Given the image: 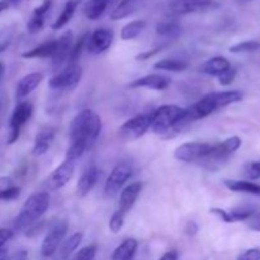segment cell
Instances as JSON below:
<instances>
[{
  "instance_id": "cell-16",
  "label": "cell",
  "mask_w": 260,
  "mask_h": 260,
  "mask_svg": "<svg viewBox=\"0 0 260 260\" xmlns=\"http://www.w3.org/2000/svg\"><path fill=\"white\" fill-rule=\"evenodd\" d=\"M170 85V79L160 74H150V75H145L142 78L136 79L129 84L131 89H139V88H147L152 89V90H165L168 86Z\"/></svg>"
},
{
  "instance_id": "cell-52",
  "label": "cell",
  "mask_w": 260,
  "mask_h": 260,
  "mask_svg": "<svg viewBox=\"0 0 260 260\" xmlns=\"http://www.w3.org/2000/svg\"><path fill=\"white\" fill-rule=\"evenodd\" d=\"M4 2H7L9 5H19L24 0H4Z\"/></svg>"
},
{
  "instance_id": "cell-49",
  "label": "cell",
  "mask_w": 260,
  "mask_h": 260,
  "mask_svg": "<svg viewBox=\"0 0 260 260\" xmlns=\"http://www.w3.org/2000/svg\"><path fill=\"white\" fill-rule=\"evenodd\" d=\"M0 260H8V250L5 248H0Z\"/></svg>"
},
{
  "instance_id": "cell-46",
  "label": "cell",
  "mask_w": 260,
  "mask_h": 260,
  "mask_svg": "<svg viewBox=\"0 0 260 260\" xmlns=\"http://www.w3.org/2000/svg\"><path fill=\"white\" fill-rule=\"evenodd\" d=\"M185 233L189 236H194L196 234L198 233L197 223H196L194 221H189V222L187 223V226H185Z\"/></svg>"
},
{
  "instance_id": "cell-17",
  "label": "cell",
  "mask_w": 260,
  "mask_h": 260,
  "mask_svg": "<svg viewBox=\"0 0 260 260\" xmlns=\"http://www.w3.org/2000/svg\"><path fill=\"white\" fill-rule=\"evenodd\" d=\"M42 80L43 74L38 73V71L24 75L19 81H18L17 88H15V98H17L18 101H22V99L27 98V96L40 85Z\"/></svg>"
},
{
  "instance_id": "cell-24",
  "label": "cell",
  "mask_w": 260,
  "mask_h": 260,
  "mask_svg": "<svg viewBox=\"0 0 260 260\" xmlns=\"http://www.w3.org/2000/svg\"><path fill=\"white\" fill-rule=\"evenodd\" d=\"M223 184L231 192L246 193V194H253L260 197V184L250 182V180L228 179L223 182Z\"/></svg>"
},
{
  "instance_id": "cell-7",
  "label": "cell",
  "mask_w": 260,
  "mask_h": 260,
  "mask_svg": "<svg viewBox=\"0 0 260 260\" xmlns=\"http://www.w3.org/2000/svg\"><path fill=\"white\" fill-rule=\"evenodd\" d=\"M132 173H134V167L131 165V162H118L107 178L106 185H104V194L107 197H114L116 194H118L127 180H129V178L132 177Z\"/></svg>"
},
{
  "instance_id": "cell-23",
  "label": "cell",
  "mask_w": 260,
  "mask_h": 260,
  "mask_svg": "<svg viewBox=\"0 0 260 260\" xmlns=\"http://www.w3.org/2000/svg\"><path fill=\"white\" fill-rule=\"evenodd\" d=\"M230 68L231 63L228 58L222 57V56H216V57H212L206 61L200 68V71L203 74H207V75L218 76Z\"/></svg>"
},
{
  "instance_id": "cell-22",
  "label": "cell",
  "mask_w": 260,
  "mask_h": 260,
  "mask_svg": "<svg viewBox=\"0 0 260 260\" xmlns=\"http://www.w3.org/2000/svg\"><path fill=\"white\" fill-rule=\"evenodd\" d=\"M139 243L136 239L128 238L122 241L112 253V260H134Z\"/></svg>"
},
{
  "instance_id": "cell-48",
  "label": "cell",
  "mask_w": 260,
  "mask_h": 260,
  "mask_svg": "<svg viewBox=\"0 0 260 260\" xmlns=\"http://www.w3.org/2000/svg\"><path fill=\"white\" fill-rule=\"evenodd\" d=\"M159 260H178V253L177 250H170L167 251L164 255L161 256Z\"/></svg>"
},
{
  "instance_id": "cell-54",
  "label": "cell",
  "mask_w": 260,
  "mask_h": 260,
  "mask_svg": "<svg viewBox=\"0 0 260 260\" xmlns=\"http://www.w3.org/2000/svg\"><path fill=\"white\" fill-rule=\"evenodd\" d=\"M114 2H116V0H108V3H109V5H111V4H112V3H114Z\"/></svg>"
},
{
  "instance_id": "cell-8",
  "label": "cell",
  "mask_w": 260,
  "mask_h": 260,
  "mask_svg": "<svg viewBox=\"0 0 260 260\" xmlns=\"http://www.w3.org/2000/svg\"><path fill=\"white\" fill-rule=\"evenodd\" d=\"M33 114V104L28 101H23L17 104L13 111L9 121V135H8V144H14L20 136L22 127L27 123Z\"/></svg>"
},
{
  "instance_id": "cell-38",
  "label": "cell",
  "mask_w": 260,
  "mask_h": 260,
  "mask_svg": "<svg viewBox=\"0 0 260 260\" xmlns=\"http://www.w3.org/2000/svg\"><path fill=\"white\" fill-rule=\"evenodd\" d=\"M236 74H238V70H236L235 68H233V66H231L230 69H228V70L223 71L222 74H220V75L217 76L218 83H220L221 85H223V86L231 85V84L234 83V80H235Z\"/></svg>"
},
{
  "instance_id": "cell-35",
  "label": "cell",
  "mask_w": 260,
  "mask_h": 260,
  "mask_svg": "<svg viewBox=\"0 0 260 260\" xmlns=\"http://www.w3.org/2000/svg\"><path fill=\"white\" fill-rule=\"evenodd\" d=\"M229 212H230V216L231 218H233L234 222H240V221H248L249 218L255 213V210L251 207H245V206H243V207L233 208V210L229 211Z\"/></svg>"
},
{
  "instance_id": "cell-43",
  "label": "cell",
  "mask_w": 260,
  "mask_h": 260,
  "mask_svg": "<svg viewBox=\"0 0 260 260\" xmlns=\"http://www.w3.org/2000/svg\"><path fill=\"white\" fill-rule=\"evenodd\" d=\"M162 48H164V46H160V47L154 48V50L145 51V52L139 53V55L136 56V60H139V61H146V60H150V58L154 57V56H156L157 53H159V52H161Z\"/></svg>"
},
{
  "instance_id": "cell-30",
  "label": "cell",
  "mask_w": 260,
  "mask_h": 260,
  "mask_svg": "<svg viewBox=\"0 0 260 260\" xmlns=\"http://www.w3.org/2000/svg\"><path fill=\"white\" fill-rule=\"evenodd\" d=\"M188 68V62L184 60H178V58H164V60L157 61L154 65L156 70L172 71V73H179L184 71Z\"/></svg>"
},
{
  "instance_id": "cell-36",
  "label": "cell",
  "mask_w": 260,
  "mask_h": 260,
  "mask_svg": "<svg viewBox=\"0 0 260 260\" xmlns=\"http://www.w3.org/2000/svg\"><path fill=\"white\" fill-rule=\"evenodd\" d=\"M96 245H88L81 248L80 250L76 251L73 256H71L70 260H94L96 256Z\"/></svg>"
},
{
  "instance_id": "cell-13",
  "label": "cell",
  "mask_w": 260,
  "mask_h": 260,
  "mask_svg": "<svg viewBox=\"0 0 260 260\" xmlns=\"http://www.w3.org/2000/svg\"><path fill=\"white\" fill-rule=\"evenodd\" d=\"M74 172H75V161L71 160H63L52 173H51L50 178H48V185L51 189L57 190L65 187L71 178L74 177Z\"/></svg>"
},
{
  "instance_id": "cell-3",
  "label": "cell",
  "mask_w": 260,
  "mask_h": 260,
  "mask_svg": "<svg viewBox=\"0 0 260 260\" xmlns=\"http://www.w3.org/2000/svg\"><path fill=\"white\" fill-rule=\"evenodd\" d=\"M184 114V108L175 104H165L151 112V129L162 135L169 131H179V123Z\"/></svg>"
},
{
  "instance_id": "cell-39",
  "label": "cell",
  "mask_w": 260,
  "mask_h": 260,
  "mask_svg": "<svg viewBox=\"0 0 260 260\" xmlns=\"http://www.w3.org/2000/svg\"><path fill=\"white\" fill-rule=\"evenodd\" d=\"M244 174L249 178V179H259L260 178V160L259 161H251L248 162L244 168Z\"/></svg>"
},
{
  "instance_id": "cell-33",
  "label": "cell",
  "mask_w": 260,
  "mask_h": 260,
  "mask_svg": "<svg viewBox=\"0 0 260 260\" xmlns=\"http://www.w3.org/2000/svg\"><path fill=\"white\" fill-rule=\"evenodd\" d=\"M260 50V42L259 41H243V42L235 43V45L230 46L229 51L231 53H250L256 52Z\"/></svg>"
},
{
  "instance_id": "cell-32",
  "label": "cell",
  "mask_w": 260,
  "mask_h": 260,
  "mask_svg": "<svg viewBox=\"0 0 260 260\" xmlns=\"http://www.w3.org/2000/svg\"><path fill=\"white\" fill-rule=\"evenodd\" d=\"M156 33L167 38H177L182 33V27L177 22H160L156 25Z\"/></svg>"
},
{
  "instance_id": "cell-34",
  "label": "cell",
  "mask_w": 260,
  "mask_h": 260,
  "mask_svg": "<svg viewBox=\"0 0 260 260\" xmlns=\"http://www.w3.org/2000/svg\"><path fill=\"white\" fill-rule=\"evenodd\" d=\"M88 37H89V33H84V35L76 41L75 45H73V47H71V51H70V55H69L68 63H78V60L80 58L81 53H83V51L85 50Z\"/></svg>"
},
{
  "instance_id": "cell-51",
  "label": "cell",
  "mask_w": 260,
  "mask_h": 260,
  "mask_svg": "<svg viewBox=\"0 0 260 260\" xmlns=\"http://www.w3.org/2000/svg\"><path fill=\"white\" fill-rule=\"evenodd\" d=\"M8 46H9V41H5V42L0 43V53L4 52V51L8 48Z\"/></svg>"
},
{
  "instance_id": "cell-25",
  "label": "cell",
  "mask_w": 260,
  "mask_h": 260,
  "mask_svg": "<svg viewBox=\"0 0 260 260\" xmlns=\"http://www.w3.org/2000/svg\"><path fill=\"white\" fill-rule=\"evenodd\" d=\"M142 0H121L117 4V7L112 10L111 19L112 20H121L124 18H128L129 15L134 14L141 5Z\"/></svg>"
},
{
  "instance_id": "cell-9",
  "label": "cell",
  "mask_w": 260,
  "mask_h": 260,
  "mask_svg": "<svg viewBox=\"0 0 260 260\" xmlns=\"http://www.w3.org/2000/svg\"><path fill=\"white\" fill-rule=\"evenodd\" d=\"M151 128V113L139 114L124 122L119 128V137L124 141H134L144 136Z\"/></svg>"
},
{
  "instance_id": "cell-21",
  "label": "cell",
  "mask_w": 260,
  "mask_h": 260,
  "mask_svg": "<svg viewBox=\"0 0 260 260\" xmlns=\"http://www.w3.org/2000/svg\"><path fill=\"white\" fill-rule=\"evenodd\" d=\"M84 239V234L83 233H74L71 234L69 238L63 239L62 244L58 248V258L60 260H69V258H71L74 253L78 250V248L80 246L81 241Z\"/></svg>"
},
{
  "instance_id": "cell-45",
  "label": "cell",
  "mask_w": 260,
  "mask_h": 260,
  "mask_svg": "<svg viewBox=\"0 0 260 260\" xmlns=\"http://www.w3.org/2000/svg\"><path fill=\"white\" fill-rule=\"evenodd\" d=\"M13 238V231L9 229H0V248L5 245Z\"/></svg>"
},
{
  "instance_id": "cell-5",
  "label": "cell",
  "mask_w": 260,
  "mask_h": 260,
  "mask_svg": "<svg viewBox=\"0 0 260 260\" xmlns=\"http://www.w3.org/2000/svg\"><path fill=\"white\" fill-rule=\"evenodd\" d=\"M83 78V68L78 63H68L66 68L58 71L48 80L52 90H70L74 89Z\"/></svg>"
},
{
  "instance_id": "cell-14",
  "label": "cell",
  "mask_w": 260,
  "mask_h": 260,
  "mask_svg": "<svg viewBox=\"0 0 260 260\" xmlns=\"http://www.w3.org/2000/svg\"><path fill=\"white\" fill-rule=\"evenodd\" d=\"M71 47H73V32L68 30V32L61 35L56 40L55 52H53V56L51 57L53 69L58 70L60 68H62L63 63H68Z\"/></svg>"
},
{
  "instance_id": "cell-15",
  "label": "cell",
  "mask_w": 260,
  "mask_h": 260,
  "mask_svg": "<svg viewBox=\"0 0 260 260\" xmlns=\"http://www.w3.org/2000/svg\"><path fill=\"white\" fill-rule=\"evenodd\" d=\"M99 177V169L95 164H90L83 170L80 178L78 180V185H76V190H78L79 197H86L89 193L93 190L95 187L96 182H98Z\"/></svg>"
},
{
  "instance_id": "cell-31",
  "label": "cell",
  "mask_w": 260,
  "mask_h": 260,
  "mask_svg": "<svg viewBox=\"0 0 260 260\" xmlns=\"http://www.w3.org/2000/svg\"><path fill=\"white\" fill-rule=\"evenodd\" d=\"M146 27V22L142 19L139 20H132L128 24L124 25L121 30V38L123 41H129L136 38L137 36L141 35L142 30Z\"/></svg>"
},
{
  "instance_id": "cell-19",
  "label": "cell",
  "mask_w": 260,
  "mask_h": 260,
  "mask_svg": "<svg viewBox=\"0 0 260 260\" xmlns=\"http://www.w3.org/2000/svg\"><path fill=\"white\" fill-rule=\"evenodd\" d=\"M52 0H45L41 5L35 8L32 13V17L27 23V30L30 35H36V33L41 32L45 27V18L46 14L50 12L51 7H52Z\"/></svg>"
},
{
  "instance_id": "cell-27",
  "label": "cell",
  "mask_w": 260,
  "mask_h": 260,
  "mask_svg": "<svg viewBox=\"0 0 260 260\" xmlns=\"http://www.w3.org/2000/svg\"><path fill=\"white\" fill-rule=\"evenodd\" d=\"M56 48V40L47 41V42L41 43L37 47L32 48V50L27 51V52L22 53L23 58H51L53 56Z\"/></svg>"
},
{
  "instance_id": "cell-40",
  "label": "cell",
  "mask_w": 260,
  "mask_h": 260,
  "mask_svg": "<svg viewBox=\"0 0 260 260\" xmlns=\"http://www.w3.org/2000/svg\"><path fill=\"white\" fill-rule=\"evenodd\" d=\"M20 194V188L19 187H13L8 188V189L0 192V201H5V202H9V201H14L19 197Z\"/></svg>"
},
{
  "instance_id": "cell-2",
  "label": "cell",
  "mask_w": 260,
  "mask_h": 260,
  "mask_svg": "<svg viewBox=\"0 0 260 260\" xmlns=\"http://www.w3.org/2000/svg\"><path fill=\"white\" fill-rule=\"evenodd\" d=\"M50 206V194L47 192L35 193L27 198L24 205L14 220L17 230H27L28 228L40 221Z\"/></svg>"
},
{
  "instance_id": "cell-18",
  "label": "cell",
  "mask_w": 260,
  "mask_h": 260,
  "mask_svg": "<svg viewBox=\"0 0 260 260\" xmlns=\"http://www.w3.org/2000/svg\"><path fill=\"white\" fill-rule=\"evenodd\" d=\"M142 187H144V184H142L141 182H135L131 183L129 185H127V187L122 190L121 196H119V212H122L126 216L127 213L132 210L137 197H139L140 193H141Z\"/></svg>"
},
{
  "instance_id": "cell-26",
  "label": "cell",
  "mask_w": 260,
  "mask_h": 260,
  "mask_svg": "<svg viewBox=\"0 0 260 260\" xmlns=\"http://www.w3.org/2000/svg\"><path fill=\"white\" fill-rule=\"evenodd\" d=\"M79 3H80V0H68V2L65 3L62 12L60 13V15L57 17V19L53 22V24H52L53 30L61 29V28L65 27V25L68 24L71 19H73L76 9H78Z\"/></svg>"
},
{
  "instance_id": "cell-44",
  "label": "cell",
  "mask_w": 260,
  "mask_h": 260,
  "mask_svg": "<svg viewBox=\"0 0 260 260\" xmlns=\"http://www.w3.org/2000/svg\"><path fill=\"white\" fill-rule=\"evenodd\" d=\"M248 226L250 230L253 231H258L260 233V212H255L248 221Z\"/></svg>"
},
{
  "instance_id": "cell-37",
  "label": "cell",
  "mask_w": 260,
  "mask_h": 260,
  "mask_svg": "<svg viewBox=\"0 0 260 260\" xmlns=\"http://www.w3.org/2000/svg\"><path fill=\"white\" fill-rule=\"evenodd\" d=\"M124 217H126V216H124L123 213L119 212V211H116V212L112 215L111 220H109V230L113 234L119 233L124 225Z\"/></svg>"
},
{
  "instance_id": "cell-6",
  "label": "cell",
  "mask_w": 260,
  "mask_h": 260,
  "mask_svg": "<svg viewBox=\"0 0 260 260\" xmlns=\"http://www.w3.org/2000/svg\"><path fill=\"white\" fill-rule=\"evenodd\" d=\"M212 150L213 145L207 142H185L175 149L174 157L182 162L205 161Z\"/></svg>"
},
{
  "instance_id": "cell-10",
  "label": "cell",
  "mask_w": 260,
  "mask_h": 260,
  "mask_svg": "<svg viewBox=\"0 0 260 260\" xmlns=\"http://www.w3.org/2000/svg\"><path fill=\"white\" fill-rule=\"evenodd\" d=\"M216 7L217 3L215 0H172L169 3L170 12L178 15L207 12Z\"/></svg>"
},
{
  "instance_id": "cell-11",
  "label": "cell",
  "mask_w": 260,
  "mask_h": 260,
  "mask_svg": "<svg viewBox=\"0 0 260 260\" xmlns=\"http://www.w3.org/2000/svg\"><path fill=\"white\" fill-rule=\"evenodd\" d=\"M113 40V30L108 29V28H99V29L94 30L91 35H89L85 50L91 55H101L111 47Z\"/></svg>"
},
{
  "instance_id": "cell-29",
  "label": "cell",
  "mask_w": 260,
  "mask_h": 260,
  "mask_svg": "<svg viewBox=\"0 0 260 260\" xmlns=\"http://www.w3.org/2000/svg\"><path fill=\"white\" fill-rule=\"evenodd\" d=\"M109 7L108 0H88L84 4V14L88 19L98 20Z\"/></svg>"
},
{
  "instance_id": "cell-50",
  "label": "cell",
  "mask_w": 260,
  "mask_h": 260,
  "mask_svg": "<svg viewBox=\"0 0 260 260\" xmlns=\"http://www.w3.org/2000/svg\"><path fill=\"white\" fill-rule=\"evenodd\" d=\"M9 7L10 5L8 4L7 2H4V0H0V13L5 12V10H7Z\"/></svg>"
},
{
  "instance_id": "cell-41",
  "label": "cell",
  "mask_w": 260,
  "mask_h": 260,
  "mask_svg": "<svg viewBox=\"0 0 260 260\" xmlns=\"http://www.w3.org/2000/svg\"><path fill=\"white\" fill-rule=\"evenodd\" d=\"M210 212L212 213V215L217 216L218 218H221V221H223V222L226 223H233V218H231L230 216V212L226 210H223V208H220V207H212L210 208Z\"/></svg>"
},
{
  "instance_id": "cell-28",
  "label": "cell",
  "mask_w": 260,
  "mask_h": 260,
  "mask_svg": "<svg viewBox=\"0 0 260 260\" xmlns=\"http://www.w3.org/2000/svg\"><path fill=\"white\" fill-rule=\"evenodd\" d=\"M211 94H212L213 99H215L216 104H217V108H223V107H228L230 104L239 103L244 98V93L241 90L216 91V93Z\"/></svg>"
},
{
  "instance_id": "cell-20",
  "label": "cell",
  "mask_w": 260,
  "mask_h": 260,
  "mask_svg": "<svg viewBox=\"0 0 260 260\" xmlns=\"http://www.w3.org/2000/svg\"><path fill=\"white\" fill-rule=\"evenodd\" d=\"M55 129L53 128H43L36 135L35 142H33L32 154L35 156H42L48 150L51 149L55 140Z\"/></svg>"
},
{
  "instance_id": "cell-4",
  "label": "cell",
  "mask_w": 260,
  "mask_h": 260,
  "mask_svg": "<svg viewBox=\"0 0 260 260\" xmlns=\"http://www.w3.org/2000/svg\"><path fill=\"white\" fill-rule=\"evenodd\" d=\"M68 229L69 225L65 220H57L51 223L41 245V255L43 258H51L57 253L68 233Z\"/></svg>"
},
{
  "instance_id": "cell-42",
  "label": "cell",
  "mask_w": 260,
  "mask_h": 260,
  "mask_svg": "<svg viewBox=\"0 0 260 260\" xmlns=\"http://www.w3.org/2000/svg\"><path fill=\"white\" fill-rule=\"evenodd\" d=\"M236 260H260V248H251L243 251Z\"/></svg>"
},
{
  "instance_id": "cell-55",
  "label": "cell",
  "mask_w": 260,
  "mask_h": 260,
  "mask_svg": "<svg viewBox=\"0 0 260 260\" xmlns=\"http://www.w3.org/2000/svg\"><path fill=\"white\" fill-rule=\"evenodd\" d=\"M241 2H244V3H245V2H251V0H241Z\"/></svg>"
},
{
  "instance_id": "cell-12",
  "label": "cell",
  "mask_w": 260,
  "mask_h": 260,
  "mask_svg": "<svg viewBox=\"0 0 260 260\" xmlns=\"http://www.w3.org/2000/svg\"><path fill=\"white\" fill-rule=\"evenodd\" d=\"M241 146V139L239 136H231L229 139L223 140L220 144L213 145V150L211 152L210 156L205 160V161L210 162H218L223 161V160L228 159L231 154H234L235 151H238Z\"/></svg>"
},
{
  "instance_id": "cell-1",
  "label": "cell",
  "mask_w": 260,
  "mask_h": 260,
  "mask_svg": "<svg viewBox=\"0 0 260 260\" xmlns=\"http://www.w3.org/2000/svg\"><path fill=\"white\" fill-rule=\"evenodd\" d=\"M102 131V121L93 109H83L70 123V144L81 145L86 150L96 141Z\"/></svg>"
},
{
  "instance_id": "cell-47",
  "label": "cell",
  "mask_w": 260,
  "mask_h": 260,
  "mask_svg": "<svg viewBox=\"0 0 260 260\" xmlns=\"http://www.w3.org/2000/svg\"><path fill=\"white\" fill-rule=\"evenodd\" d=\"M13 182L10 178L8 177H0V192H3V190L8 189V188L13 187Z\"/></svg>"
},
{
  "instance_id": "cell-53",
  "label": "cell",
  "mask_w": 260,
  "mask_h": 260,
  "mask_svg": "<svg viewBox=\"0 0 260 260\" xmlns=\"http://www.w3.org/2000/svg\"><path fill=\"white\" fill-rule=\"evenodd\" d=\"M3 75H4V65H3V63L0 62V80H2Z\"/></svg>"
},
{
  "instance_id": "cell-56",
  "label": "cell",
  "mask_w": 260,
  "mask_h": 260,
  "mask_svg": "<svg viewBox=\"0 0 260 260\" xmlns=\"http://www.w3.org/2000/svg\"><path fill=\"white\" fill-rule=\"evenodd\" d=\"M17 260H25V259H17Z\"/></svg>"
}]
</instances>
